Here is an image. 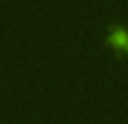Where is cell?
I'll return each instance as SVG.
<instances>
[{"instance_id": "6da1fadb", "label": "cell", "mask_w": 128, "mask_h": 124, "mask_svg": "<svg viewBox=\"0 0 128 124\" xmlns=\"http://www.w3.org/2000/svg\"><path fill=\"white\" fill-rule=\"evenodd\" d=\"M111 40L116 44H128V34L124 28H111Z\"/></svg>"}]
</instances>
